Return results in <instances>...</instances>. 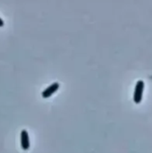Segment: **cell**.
Here are the masks:
<instances>
[{"label":"cell","instance_id":"cell-1","mask_svg":"<svg viewBox=\"0 0 152 153\" xmlns=\"http://www.w3.org/2000/svg\"><path fill=\"white\" fill-rule=\"evenodd\" d=\"M144 86H145V83H144V82L142 80H139L136 82L135 91H134V94H133V101L136 104H140L142 102V100Z\"/></svg>","mask_w":152,"mask_h":153},{"label":"cell","instance_id":"cell-2","mask_svg":"<svg viewBox=\"0 0 152 153\" xmlns=\"http://www.w3.org/2000/svg\"><path fill=\"white\" fill-rule=\"evenodd\" d=\"M60 88V84L58 82H53L52 84H50L47 89H45L42 93H41V96L43 99H48L50 98L53 94H55Z\"/></svg>","mask_w":152,"mask_h":153},{"label":"cell","instance_id":"cell-3","mask_svg":"<svg viewBox=\"0 0 152 153\" xmlns=\"http://www.w3.org/2000/svg\"><path fill=\"white\" fill-rule=\"evenodd\" d=\"M30 137L27 130H22L21 132V147L23 151H28L30 149Z\"/></svg>","mask_w":152,"mask_h":153},{"label":"cell","instance_id":"cell-4","mask_svg":"<svg viewBox=\"0 0 152 153\" xmlns=\"http://www.w3.org/2000/svg\"><path fill=\"white\" fill-rule=\"evenodd\" d=\"M4 20L0 17V28L4 27Z\"/></svg>","mask_w":152,"mask_h":153}]
</instances>
